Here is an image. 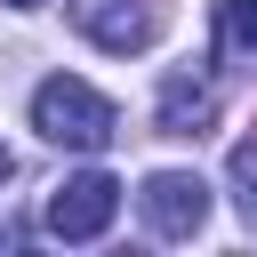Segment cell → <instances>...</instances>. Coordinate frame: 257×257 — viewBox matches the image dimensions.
<instances>
[{"instance_id":"6da1fadb","label":"cell","mask_w":257,"mask_h":257,"mask_svg":"<svg viewBox=\"0 0 257 257\" xmlns=\"http://www.w3.org/2000/svg\"><path fill=\"white\" fill-rule=\"evenodd\" d=\"M32 128H40L48 145H64V153H104V145L120 137V112H112L88 80L56 72V80L32 88Z\"/></svg>"},{"instance_id":"7a4b0ae2","label":"cell","mask_w":257,"mask_h":257,"mask_svg":"<svg viewBox=\"0 0 257 257\" xmlns=\"http://www.w3.org/2000/svg\"><path fill=\"white\" fill-rule=\"evenodd\" d=\"M112 209H120V177L80 169V177H64V185L48 193V233H56V241H96V233L112 225Z\"/></svg>"},{"instance_id":"3957f363","label":"cell","mask_w":257,"mask_h":257,"mask_svg":"<svg viewBox=\"0 0 257 257\" xmlns=\"http://www.w3.org/2000/svg\"><path fill=\"white\" fill-rule=\"evenodd\" d=\"M137 201H145V225H153L161 241H193V233L209 225V185H201L193 169H153V177L137 185Z\"/></svg>"},{"instance_id":"277c9868","label":"cell","mask_w":257,"mask_h":257,"mask_svg":"<svg viewBox=\"0 0 257 257\" xmlns=\"http://www.w3.org/2000/svg\"><path fill=\"white\" fill-rule=\"evenodd\" d=\"M72 24H80L96 48H112V56H137V48H153V32H161V8H153V0H72Z\"/></svg>"},{"instance_id":"5b68a950","label":"cell","mask_w":257,"mask_h":257,"mask_svg":"<svg viewBox=\"0 0 257 257\" xmlns=\"http://www.w3.org/2000/svg\"><path fill=\"white\" fill-rule=\"evenodd\" d=\"M217 120V96L193 80V72H169L161 80V137H201Z\"/></svg>"},{"instance_id":"8992f818","label":"cell","mask_w":257,"mask_h":257,"mask_svg":"<svg viewBox=\"0 0 257 257\" xmlns=\"http://www.w3.org/2000/svg\"><path fill=\"white\" fill-rule=\"evenodd\" d=\"M217 48L233 64H257V0H217Z\"/></svg>"},{"instance_id":"52a82bcc","label":"cell","mask_w":257,"mask_h":257,"mask_svg":"<svg viewBox=\"0 0 257 257\" xmlns=\"http://www.w3.org/2000/svg\"><path fill=\"white\" fill-rule=\"evenodd\" d=\"M225 177H233V201H241V217L257 225V137H241V145H233Z\"/></svg>"},{"instance_id":"ba28073f","label":"cell","mask_w":257,"mask_h":257,"mask_svg":"<svg viewBox=\"0 0 257 257\" xmlns=\"http://www.w3.org/2000/svg\"><path fill=\"white\" fill-rule=\"evenodd\" d=\"M8 169H16V161H8V145H0V185H8Z\"/></svg>"},{"instance_id":"9c48e42d","label":"cell","mask_w":257,"mask_h":257,"mask_svg":"<svg viewBox=\"0 0 257 257\" xmlns=\"http://www.w3.org/2000/svg\"><path fill=\"white\" fill-rule=\"evenodd\" d=\"M8 8H40V0H8Z\"/></svg>"}]
</instances>
